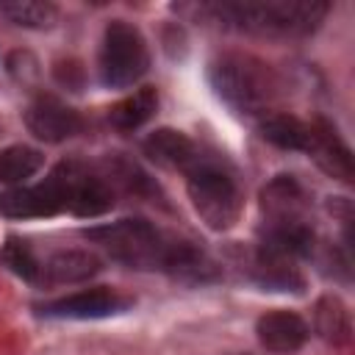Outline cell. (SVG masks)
Wrapping results in <instances>:
<instances>
[{
    "label": "cell",
    "mask_w": 355,
    "mask_h": 355,
    "mask_svg": "<svg viewBox=\"0 0 355 355\" xmlns=\"http://www.w3.org/2000/svg\"><path fill=\"white\" fill-rule=\"evenodd\" d=\"M158 111V92L155 86H141L136 92H130L128 97H122L119 103H114L108 108V122L122 130V133H130L136 128H141L144 122H150Z\"/></svg>",
    "instance_id": "2e32d148"
},
{
    "label": "cell",
    "mask_w": 355,
    "mask_h": 355,
    "mask_svg": "<svg viewBox=\"0 0 355 355\" xmlns=\"http://www.w3.org/2000/svg\"><path fill=\"white\" fill-rule=\"evenodd\" d=\"M133 305V297L122 294L119 288L111 286H89L47 302L36 305V313L44 319H108L116 313H125Z\"/></svg>",
    "instance_id": "52a82bcc"
},
{
    "label": "cell",
    "mask_w": 355,
    "mask_h": 355,
    "mask_svg": "<svg viewBox=\"0 0 355 355\" xmlns=\"http://www.w3.org/2000/svg\"><path fill=\"white\" fill-rule=\"evenodd\" d=\"M44 166V155L36 147L28 144H8L0 150V183L25 186L28 178H33Z\"/></svg>",
    "instance_id": "ac0fdd59"
},
{
    "label": "cell",
    "mask_w": 355,
    "mask_h": 355,
    "mask_svg": "<svg viewBox=\"0 0 355 355\" xmlns=\"http://www.w3.org/2000/svg\"><path fill=\"white\" fill-rule=\"evenodd\" d=\"M36 255L39 250L33 247V241L19 239V236H8L6 244L0 247V263L17 277H22L25 283L36 280Z\"/></svg>",
    "instance_id": "ffe728a7"
},
{
    "label": "cell",
    "mask_w": 355,
    "mask_h": 355,
    "mask_svg": "<svg viewBox=\"0 0 355 355\" xmlns=\"http://www.w3.org/2000/svg\"><path fill=\"white\" fill-rule=\"evenodd\" d=\"M100 272V258L92 250H50L36 255L33 286H72L94 277Z\"/></svg>",
    "instance_id": "9c48e42d"
},
{
    "label": "cell",
    "mask_w": 355,
    "mask_h": 355,
    "mask_svg": "<svg viewBox=\"0 0 355 355\" xmlns=\"http://www.w3.org/2000/svg\"><path fill=\"white\" fill-rule=\"evenodd\" d=\"M258 133L263 141H269L280 150L305 153L308 141H311V122L300 119L288 111H269L258 119Z\"/></svg>",
    "instance_id": "9a60e30c"
},
{
    "label": "cell",
    "mask_w": 355,
    "mask_h": 355,
    "mask_svg": "<svg viewBox=\"0 0 355 355\" xmlns=\"http://www.w3.org/2000/svg\"><path fill=\"white\" fill-rule=\"evenodd\" d=\"M61 208L55 202L53 189L47 180L42 183H25V186H11L0 191V216L6 219H50L58 216Z\"/></svg>",
    "instance_id": "7c38bea8"
},
{
    "label": "cell",
    "mask_w": 355,
    "mask_h": 355,
    "mask_svg": "<svg viewBox=\"0 0 355 355\" xmlns=\"http://www.w3.org/2000/svg\"><path fill=\"white\" fill-rule=\"evenodd\" d=\"M183 175L186 194L197 216L211 230H230L244 211V191L239 186L236 169L225 161V155L202 147Z\"/></svg>",
    "instance_id": "277c9868"
},
{
    "label": "cell",
    "mask_w": 355,
    "mask_h": 355,
    "mask_svg": "<svg viewBox=\"0 0 355 355\" xmlns=\"http://www.w3.org/2000/svg\"><path fill=\"white\" fill-rule=\"evenodd\" d=\"M53 75H55V80L61 83V86H67V89H72V92H78L80 86H83V67H80V61H75V58H67V61H55V69H53Z\"/></svg>",
    "instance_id": "44dd1931"
},
{
    "label": "cell",
    "mask_w": 355,
    "mask_h": 355,
    "mask_svg": "<svg viewBox=\"0 0 355 355\" xmlns=\"http://www.w3.org/2000/svg\"><path fill=\"white\" fill-rule=\"evenodd\" d=\"M150 69V47L144 33L128 19H111L100 39L97 72L103 86L128 89L139 83Z\"/></svg>",
    "instance_id": "8992f818"
},
{
    "label": "cell",
    "mask_w": 355,
    "mask_h": 355,
    "mask_svg": "<svg viewBox=\"0 0 355 355\" xmlns=\"http://www.w3.org/2000/svg\"><path fill=\"white\" fill-rule=\"evenodd\" d=\"M44 180L53 189L61 214H72L78 219H97L116 205L111 178L78 158L55 164Z\"/></svg>",
    "instance_id": "5b68a950"
},
{
    "label": "cell",
    "mask_w": 355,
    "mask_h": 355,
    "mask_svg": "<svg viewBox=\"0 0 355 355\" xmlns=\"http://www.w3.org/2000/svg\"><path fill=\"white\" fill-rule=\"evenodd\" d=\"M250 277L269 291H294L302 294L305 288V275L300 272V261L266 252V250H252L250 255Z\"/></svg>",
    "instance_id": "5bb4252c"
},
{
    "label": "cell",
    "mask_w": 355,
    "mask_h": 355,
    "mask_svg": "<svg viewBox=\"0 0 355 355\" xmlns=\"http://www.w3.org/2000/svg\"><path fill=\"white\" fill-rule=\"evenodd\" d=\"M313 330H316L327 344H336V347L349 344V338H352V319H349V308H347L336 294L322 297V300L316 302Z\"/></svg>",
    "instance_id": "e0dca14e"
},
{
    "label": "cell",
    "mask_w": 355,
    "mask_h": 355,
    "mask_svg": "<svg viewBox=\"0 0 355 355\" xmlns=\"http://www.w3.org/2000/svg\"><path fill=\"white\" fill-rule=\"evenodd\" d=\"M305 155L313 158V164L333 180H341L347 186L352 183V153L347 141L338 136V130L333 128V122L322 116L311 119V141Z\"/></svg>",
    "instance_id": "30bf717a"
},
{
    "label": "cell",
    "mask_w": 355,
    "mask_h": 355,
    "mask_svg": "<svg viewBox=\"0 0 355 355\" xmlns=\"http://www.w3.org/2000/svg\"><path fill=\"white\" fill-rule=\"evenodd\" d=\"M330 11L322 0H225L205 3L200 14L211 17L222 28L252 33V36H308L313 33Z\"/></svg>",
    "instance_id": "7a4b0ae2"
},
{
    "label": "cell",
    "mask_w": 355,
    "mask_h": 355,
    "mask_svg": "<svg viewBox=\"0 0 355 355\" xmlns=\"http://www.w3.org/2000/svg\"><path fill=\"white\" fill-rule=\"evenodd\" d=\"M25 128L47 144H61L83 130V116L58 94L42 92L25 108Z\"/></svg>",
    "instance_id": "ba28073f"
},
{
    "label": "cell",
    "mask_w": 355,
    "mask_h": 355,
    "mask_svg": "<svg viewBox=\"0 0 355 355\" xmlns=\"http://www.w3.org/2000/svg\"><path fill=\"white\" fill-rule=\"evenodd\" d=\"M83 236L105 250L111 261L136 272H161L183 286H205L222 277L219 263L200 244L141 216L94 225Z\"/></svg>",
    "instance_id": "6da1fadb"
},
{
    "label": "cell",
    "mask_w": 355,
    "mask_h": 355,
    "mask_svg": "<svg viewBox=\"0 0 355 355\" xmlns=\"http://www.w3.org/2000/svg\"><path fill=\"white\" fill-rule=\"evenodd\" d=\"M141 150L144 155L164 166V169H172V172H186L189 164L200 155L202 144H197L189 133L183 130H175V128H158L153 130L144 141H141Z\"/></svg>",
    "instance_id": "4fadbf2b"
},
{
    "label": "cell",
    "mask_w": 355,
    "mask_h": 355,
    "mask_svg": "<svg viewBox=\"0 0 355 355\" xmlns=\"http://www.w3.org/2000/svg\"><path fill=\"white\" fill-rule=\"evenodd\" d=\"M255 336H258V341H261V347L266 352L291 355V352H297V349H302L308 344L311 324L297 311L275 308V311H266L263 316H258Z\"/></svg>",
    "instance_id": "8fae6325"
},
{
    "label": "cell",
    "mask_w": 355,
    "mask_h": 355,
    "mask_svg": "<svg viewBox=\"0 0 355 355\" xmlns=\"http://www.w3.org/2000/svg\"><path fill=\"white\" fill-rule=\"evenodd\" d=\"M0 14L19 25V28H33V31H44L53 28L58 19V8L53 3H42V0H6L0 3Z\"/></svg>",
    "instance_id": "d6986e66"
},
{
    "label": "cell",
    "mask_w": 355,
    "mask_h": 355,
    "mask_svg": "<svg viewBox=\"0 0 355 355\" xmlns=\"http://www.w3.org/2000/svg\"><path fill=\"white\" fill-rule=\"evenodd\" d=\"M208 80L230 111L255 119L269 114L280 94L277 72L258 55L241 50H225L214 55L208 64Z\"/></svg>",
    "instance_id": "3957f363"
}]
</instances>
